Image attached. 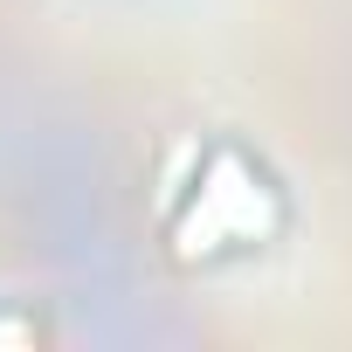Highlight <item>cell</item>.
Wrapping results in <instances>:
<instances>
[{
  "label": "cell",
  "mask_w": 352,
  "mask_h": 352,
  "mask_svg": "<svg viewBox=\"0 0 352 352\" xmlns=\"http://www.w3.org/2000/svg\"><path fill=\"white\" fill-rule=\"evenodd\" d=\"M276 228V201L263 187V173H249V159L214 152L194 214L180 221V256H214L228 242H263Z\"/></svg>",
  "instance_id": "6da1fadb"
}]
</instances>
